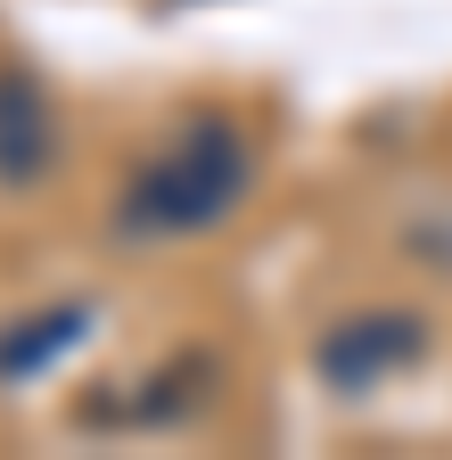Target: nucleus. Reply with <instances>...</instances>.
Returning a JSON list of instances; mask_svg holds the SVG:
<instances>
[{"instance_id":"obj_2","label":"nucleus","mask_w":452,"mask_h":460,"mask_svg":"<svg viewBox=\"0 0 452 460\" xmlns=\"http://www.w3.org/2000/svg\"><path fill=\"white\" fill-rule=\"evenodd\" d=\"M420 354H428V321L403 313V305H370V313H346V321L321 329L313 370H321L337 394H370V386H386L394 370H412Z\"/></svg>"},{"instance_id":"obj_3","label":"nucleus","mask_w":452,"mask_h":460,"mask_svg":"<svg viewBox=\"0 0 452 460\" xmlns=\"http://www.w3.org/2000/svg\"><path fill=\"white\" fill-rule=\"evenodd\" d=\"M58 156V107L33 66H0V190H33Z\"/></svg>"},{"instance_id":"obj_4","label":"nucleus","mask_w":452,"mask_h":460,"mask_svg":"<svg viewBox=\"0 0 452 460\" xmlns=\"http://www.w3.org/2000/svg\"><path fill=\"white\" fill-rule=\"evenodd\" d=\"M83 329H91V305H49V313L9 321V329H0V386L41 378L58 354H75V345H83Z\"/></svg>"},{"instance_id":"obj_1","label":"nucleus","mask_w":452,"mask_h":460,"mask_svg":"<svg viewBox=\"0 0 452 460\" xmlns=\"http://www.w3.org/2000/svg\"><path fill=\"white\" fill-rule=\"evenodd\" d=\"M255 190V148L239 140L231 115H190L116 198V239H190L214 230Z\"/></svg>"},{"instance_id":"obj_6","label":"nucleus","mask_w":452,"mask_h":460,"mask_svg":"<svg viewBox=\"0 0 452 460\" xmlns=\"http://www.w3.org/2000/svg\"><path fill=\"white\" fill-rule=\"evenodd\" d=\"M420 263H436V271H452V222H412V239H403Z\"/></svg>"},{"instance_id":"obj_5","label":"nucleus","mask_w":452,"mask_h":460,"mask_svg":"<svg viewBox=\"0 0 452 460\" xmlns=\"http://www.w3.org/2000/svg\"><path fill=\"white\" fill-rule=\"evenodd\" d=\"M198 378H206V362H164V370L148 378L156 394H132V402H124V420H182L190 402H198Z\"/></svg>"}]
</instances>
